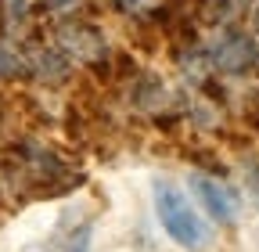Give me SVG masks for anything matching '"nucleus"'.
Listing matches in <instances>:
<instances>
[{
    "instance_id": "3",
    "label": "nucleus",
    "mask_w": 259,
    "mask_h": 252,
    "mask_svg": "<svg viewBox=\"0 0 259 252\" xmlns=\"http://www.w3.org/2000/svg\"><path fill=\"white\" fill-rule=\"evenodd\" d=\"M191 191H194L198 205L216 220V224H234L238 220V195L227 184H220V180H212L205 173H194L191 177Z\"/></svg>"
},
{
    "instance_id": "1",
    "label": "nucleus",
    "mask_w": 259,
    "mask_h": 252,
    "mask_svg": "<svg viewBox=\"0 0 259 252\" xmlns=\"http://www.w3.org/2000/svg\"><path fill=\"white\" fill-rule=\"evenodd\" d=\"M155 216H158L162 231H166L180 248L194 252V248L209 245V227H205L202 213L194 209V202L180 191L177 184L155 180Z\"/></svg>"
},
{
    "instance_id": "7",
    "label": "nucleus",
    "mask_w": 259,
    "mask_h": 252,
    "mask_svg": "<svg viewBox=\"0 0 259 252\" xmlns=\"http://www.w3.org/2000/svg\"><path fill=\"white\" fill-rule=\"evenodd\" d=\"M79 4V0H47V8H54V11H72Z\"/></svg>"
},
{
    "instance_id": "5",
    "label": "nucleus",
    "mask_w": 259,
    "mask_h": 252,
    "mask_svg": "<svg viewBox=\"0 0 259 252\" xmlns=\"http://www.w3.org/2000/svg\"><path fill=\"white\" fill-rule=\"evenodd\" d=\"M51 252H90V224H79L72 231H65L54 238Z\"/></svg>"
},
{
    "instance_id": "8",
    "label": "nucleus",
    "mask_w": 259,
    "mask_h": 252,
    "mask_svg": "<svg viewBox=\"0 0 259 252\" xmlns=\"http://www.w3.org/2000/svg\"><path fill=\"white\" fill-rule=\"evenodd\" d=\"M119 4H122L126 11H144V8L151 4V0H119Z\"/></svg>"
},
{
    "instance_id": "9",
    "label": "nucleus",
    "mask_w": 259,
    "mask_h": 252,
    "mask_svg": "<svg viewBox=\"0 0 259 252\" xmlns=\"http://www.w3.org/2000/svg\"><path fill=\"white\" fill-rule=\"evenodd\" d=\"M248 184H252V191H255V198H259V166L248 170Z\"/></svg>"
},
{
    "instance_id": "6",
    "label": "nucleus",
    "mask_w": 259,
    "mask_h": 252,
    "mask_svg": "<svg viewBox=\"0 0 259 252\" xmlns=\"http://www.w3.org/2000/svg\"><path fill=\"white\" fill-rule=\"evenodd\" d=\"M25 69L22 51H15L11 44H0V76H18Z\"/></svg>"
},
{
    "instance_id": "4",
    "label": "nucleus",
    "mask_w": 259,
    "mask_h": 252,
    "mask_svg": "<svg viewBox=\"0 0 259 252\" xmlns=\"http://www.w3.org/2000/svg\"><path fill=\"white\" fill-rule=\"evenodd\" d=\"M61 51H69V54H76V58H83V61H97L105 54V44H101V36L97 33H90V29H83V25H69V29H61Z\"/></svg>"
},
{
    "instance_id": "2",
    "label": "nucleus",
    "mask_w": 259,
    "mask_h": 252,
    "mask_svg": "<svg viewBox=\"0 0 259 252\" xmlns=\"http://www.w3.org/2000/svg\"><path fill=\"white\" fill-rule=\"evenodd\" d=\"M209 58H212V65L220 72H231V76H241L255 65V44L252 36H245L241 29H223V33L212 40L209 47Z\"/></svg>"
}]
</instances>
